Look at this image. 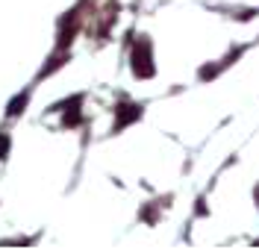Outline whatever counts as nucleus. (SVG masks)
I'll use <instances>...</instances> for the list:
<instances>
[{
    "instance_id": "obj_1",
    "label": "nucleus",
    "mask_w": 259,
    "mask_h": 250,
    "mask_svg": "<svg viewBox=\"0 0 259 250\" xmlns=\"http://www.w3.org/2000/svg\"><path fill=\"white\" fill-rule=\"evenodd\" d=\"M142 44V56H139V50H136V74H142V77H150L153 74V65H150V44L147 41H139Z\"/></svg>"
},
{
    "instance_id": "obj_2",
    "label": "nucleus",
    "mask_w": 259,
    "mask_h": 250,
    "mask_svg": "<svg viewBox=\"0 0 259 250\" xmlns=\"http://www.w3.org/2000/svg\"><path fill=\"white\" fill-rule=\"evenodd\" d=\"M24 103H27V94H24V97H18L15 103H12V109H9V115H18V112H21V106H24Z\"/></svg>"
},
{
    "instance_id": "obj_3",
    "label": "nucleus",
    "mask_w": 259,
    "mask_h": 250,
    "mask_svg": "<svg viewBox=\"0 0 259 250\" xmlns=\"http://www.w3.org/2000/svg\"><path fill=\"white\" fill-rule=\"evenodd\" d=\"M6 150H9V138H6V135H0V159L6 156Z\"/></svg>"
}]
</instances>
